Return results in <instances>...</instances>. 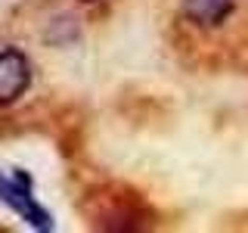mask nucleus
Wrapping results in <instances>:
<instances>
[{"mask_svg":"<svg viewBox=\"0 0 248 233\" xmlns=\"http://www.w3.org/2000/svg\"><path fill=\"white\" fill-rule=\"evenodd\" d=\"M87 212L90 224L99 230H140L149 224V212L140 202L137 193L124 190V186H108L87 196Z\"/></svg>","mask_w":248,"mask_h":233,"instance_id":"obj_1","label":"nucleus"},{"mask_svg":"<svg viewBox=\"0 0 248 233\" xmlns=\"http://www.w3.org/2000/svg\"><path fill=\"white\" fill-rule=\"evenodd\" d=\"M183 10L199 25H220L232 13V0H183Z\"/></svg>","mask_w":248,"mask_h":233,"instance_id":"obj_4","label":"nucleus"},{"mask_svg":"<svg viewBox=\"0 0 248 233\" xmlns=\"http://www.w3.org/2000/svg\"><path fill=\"white\" fill-rule=\"evenodd\" d=\"M31 87V62L22 50H0V106H10Z\"/></svg>","mask_w":248,"mask_h":233,"instance_id":"obj_3","label":"nucleus"},{"mask_svg":"<svg viewBox=\"0 0 248 233\" xmlns=\"http://www.w3.org/2000/svg\"><path fill=\"white\" fill-rule=\"evenodd\" d=\"M0 202L10 205L16 215L22 217L25 224H31L37 233L53 230V215L31 196V181L22 171H16V177H3L0 174Z\"/></svg>","mask_w":248,"mask_h":233,"instance_id":"obj_2","label":"nucleus"}]
</instances>
